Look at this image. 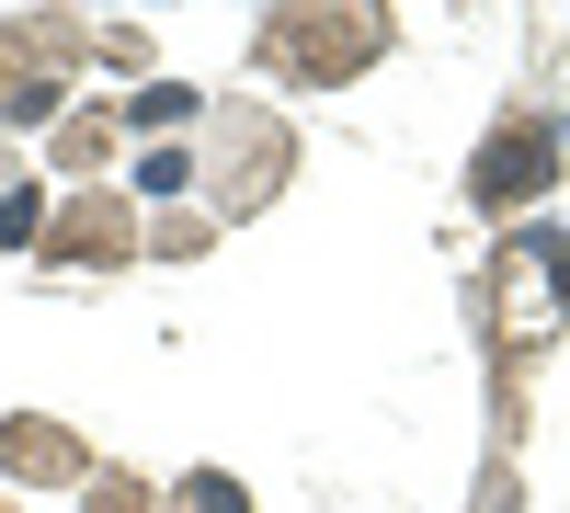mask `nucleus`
<instances>
[{
	"mask_svg": "<svg viewBox=\"0 0 570 513\" xmlns=\"http://www.w3.org/2000/svg\"><path fill=\"white\" fill-rule=\"evenodd\" d=\"M160 502H171V513H252V491L228 480V468H183V480H171Z\"/></svg>",
	"mask_w": 570,
	"mask_h": 513,
	"instance_id": "obj_11",
	"label": "nucleus"
},
{
	"mask_svg": "<svg viewBox=\"0 0 570 513\" xmlns=\"http://www.w3.org/2000/svg\"><path fill=\"white\" fill-rule=\"evenodd\" d=\"M0 513H23V502H0Z\"/></svg>",
	"mask_w": 570,
	"mask_h": 513,
	"instance_id": "obj_16",
	"label": "nucleus"
},
{
	"mask_svg": "<svg viewBox=\"0 0 570 513\" xmlns=\"http://www.w3.org/2000/svg\"><path fill=\"white\" fill-rule=\"evenodd\" d=\"M400 46V12L376 0H285L252 23V80H297V91H343Z\"/></svg>",
	"mask_w": 570,
	"mask_h": 513,
	"instance_id": "obj_1",
	"label": "nucleus"
},
{
	"mask_svg": "<svg viewBox=\"0 0 570 513\" xmlns=\"http://www.w3.org/2000/svg\"><path fill=\"white\" fill-rule=\"evenodd\" d=\"M491 354H502V377H525V354L570 319V217H537V228H513V240L491 251Z\"/></svg>",
	"mask_w": 570,
	"mask_h": 513,
	"instance_id": "obj_3",
	"label": "nucleus"
},
{
	"mask_svg": "<svg viewBox=\"0 0 570 513\" xmlns=\"http://www.w3.org/2000/svg\"><path fill=\"white\" fill-rule=\"evenodd\" d=\"M80 69H91L80 12H12L0 23V126H58Z\"/></svg>",
	"mask_w": 570,
	"mask_h": 513,
	"instance_id": "obj_4",
	"label": "nucleus"
},
{
	"mask_svg": "<svg viewBox=\"0 0 570 513\" xmlns=\"http://www.w3.org/2000/svg\"><path fill=\"white\" fill-rule=\"evenodd\" d=\"M80 513H160V491L137 480V468H91L80 480Z\"/></svg>",
	"mask_w": 570,
	"mask_h": 513,
	"instance_id": "obj_12",
	"label": "nucleus"
},
{
	"mask_svg": "<svg viewBox=\"0 0 570 513\" xmlns=\"http://www.w3.org/2000/svg\"><path fill=\"white\" fill-rule=\"evenodd\" d=\"M137 195H149V206L195 195V149H149V160H137Z\"/></svg>",
	"mask_w": 570,
	"mask_h": 513,
	"instance_id": "obj_13",
	"label": "nucleus"
},
{
	"mask_svg": "<svg viewBox=\"0 0 570 513\" xmlns=\"http://www.w3.org/2000/svg\"><path fill=\"white\" fill-rule=\"evenodd\" d=\"M206 149H195V195H206V217L228 228V217H263L285 182H297V126H285L274 103H206Z\"/></svg>",
	"mask_w": 570,
	"mask_h": 513,
	"instance_id": "obj_2",
	"label": "nucleus"
},
{
	"mask_svg": "<svg viewBox=\"0 0 570 513\" xmlns=\"http://www.w3.org/2000/svg\"><path fill=\"white\" fill-rule=\"evenodd\" d=\"M91 58H115V69H149V34H137V23H91Z\"/></svg>",
	"mask_w": 570,
	"mask_h": 513,
	"instance_id": "obj_14",
	"label": "nucleus"
},
{
	"mask_svg": "<svg viewBox=\"0 0 570 513\" xmlns=\"http://www.w3.org/2000/svg\"><path fill=\"white\" fill-rule=\"evenodd\" d=\"M137 228H149V217H137L126 195L80 182L69 206H46V228H35V263H46V274H126V263H137Z\"/></svg>",
	"mask_w": 570,
	"mask_h": 513,
	"instance_id": "obj_6",
	"label": "nucleus"
},
{
	"mask_svg": "<svg viewBox=\"0 0 570 513\" xmlns=\"http://www.w3.org/2000/svg\"><path fill=\"white\" fill-rule=\"evenodd\" d=\"M559 160H570V126H559L548 103L502 115V126L480 137V160H468V206H480V217H525V206L559 195Z\"/></svg>",
	"mask_w": 570,
	"mask_h": 513,
	"instance_id": "obj_5",
	"label": "nucleus"
},
{
	"mask_svg": "<svg viewBox=\"0 0 570 513\" xmlns=\"http://www.w3.org/2000/svg\"><path fill=\"white\" fill-rule=\"evenodd\" d=\"M0 480L23 491H80L91 480V445L69 423H46V411H0Z\"/></svg>",
	"mask_w": 570,
	"mask_h": 513,
	"instance_id": "obj_7",
	"label": "nucleus"
},
{
	"mask_svg": "<svg viewBox=\"0 0 570 513\" xmlns=\"http://www.w3.org/2000/svg\"><path fill=\"white\" fill-rule=\"evenodd\" d=\"M115 126L126 137H171V149H183V126H206V91L195 80H149L137 103H115Z\"/></svg>",
	"mask_w": 570,
	"mask_h": 513,
	"instance_id": "obj_8",
	"label": "nucleus"
},
{
	"mask_svg": "<svg viewBox=\"0 0 570 513\" xmlns=\"http://www.w3.org/2000/svg\"><path fill=\"white\" fill-rule=\"evenodd\" d=\"M137 251H149V263H206L217 251V217L206 206H160L149 228H137Z\"/></svg>",
	"mask_w": 570,
	"mask_h": 513,
	"instance_id": "obj_10",
	"label": "nucleus"
},
{
	"mask_svg": "<svg viewBox=\"0 0 570 513\" xmlns=\"http://www.w3.org/2000/svg\"><path fill=\"white\" fill-rule=\"evenodd\" d=\"M12 195H35V171H23V149H0V206Z\"/></svg>",
	"mask_w": 570,
	"mask_h": 513,
	"instance_id": "obj_15",
	"label": "nucleus"
},
{
	"mask_svg": "<svg viewBox=\"0 0 570 513\" xmlns=\"http://www.w3.org/2000/svg\"><path fill=\"white\" fill-rule=\"evenodd\" d=\"M115 149H126V126H115V103H80V115H58V171H69V195H80V182L104 171Z\"/></svg>",
	"mask_w": 570,
	"mask_h": 513,
	"instance_id": "obj_9",
	"label": "nucleus"
}]
</instances>
